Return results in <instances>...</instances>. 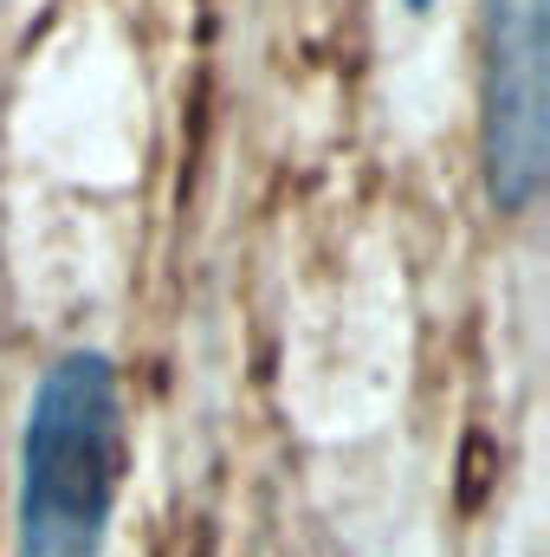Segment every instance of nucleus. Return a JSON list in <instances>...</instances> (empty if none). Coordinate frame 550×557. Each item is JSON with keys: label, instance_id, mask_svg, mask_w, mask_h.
<instances>
[{"label": "nucleus", "instance_id": "1", "mask_svg": "<svg viewBox=\"0 0 550 557\" xmlns=\"http://www.w3.org/2000/svg\"><path fill=\"white\" fill-rule=\"evenodd\" d=\"M124 493V376L104 350H59L26 403L13 557H104Z\"/></svg>", "mask_w": 550, "mask_h": 557}, {"label": "nucleus", "instance_id": "2", "mask_svg": "<svg viewBox=\"0 0 550 557\" xmlns=\"http://www.w3.org/2000/svg\"><path fill=\"white\" fill-rule=\"evenodd\" d=\"M550 169V0H479V175L518 221Z\"/></svg>", "mask_w": 550, "mask_h": 557}, {"label": "nucleus", "instance_id": "3", "mask_svg": "<svg viewBox=\"0 0 550 557\" xmlns=\"http://www.w3.org/2000/svg\"><path fill=\"white\" fill-rule=\"evenodd\" d=\"M427 7H434V0H409V13H427Z\"/></svg>", "mask_w": 550, "mask_h": 557}]
</instances>
